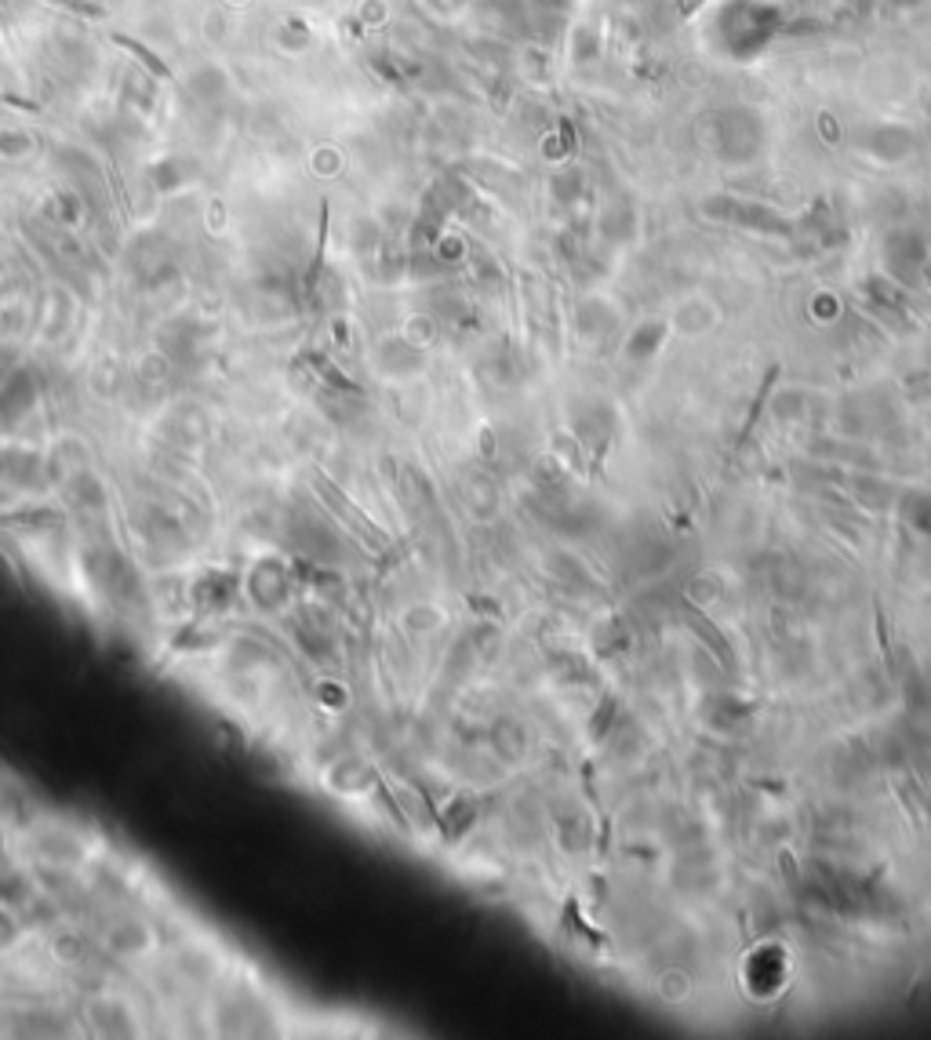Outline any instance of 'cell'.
<instances>
[{"mask_svg":"<svg viewBox=\"0 0 931 1040\" xmlns=\"http://www.w3.org/2000/svg\"><path fill=\"white\" fill-rule=\"evenodd\" d=\"M786 29L779 0H717L706 18V45L728 62L761 59Z\"/></svg>","mask_w":931,"mask_h":1040,"instance_id":"obj_1","label":"cell"},{"mask_svg":"<svg viewBox=\"0 0 931 1040\" xmlns=\"http://www.w3.org/2000/svg\"><path fill=\"white\" fill-rule=\"evenodd\" d=\"M855 150H863L866 157L881 161V164H898L917 153V135L906 124H870L855 135Z\"/></svg>","mask_w":931,"mask_h":1040,"instance_id":"obj_4","label":"cell"},{"mask_svg":"<svg viewBox=\"0 0 931 1040\" xmlns=\"http://www.w3.org/2000/svg\"><path fill=\"white\" fill-rule=\"evenodd\" d=\"M710 218H720V223L742 226V230H761V233H790V218L779 215L768 204L747 201V196H731V193H717L713 201H706L702 207Z\"/></svg>","mask_w":931,"mask_h":1040,"instance_id":"obj_3","label":"cell"},{"mask_svg":"<svg viewBox=\"0 0 931 1040\" xmlns=\"http://www.w3.org/2000/svg\"><path fill=\"white\" fill-rule=\"evenodd\" d=\"M881 4H888V8H895V12H909V8H917L920 0H881Z\"/></svg>","mask_w":931,"mask_h":1040,"instance_id":"obj_5","label":"cell"},{"mask_svg":"<svg viewBox=\"0 0 931 1040\" xmlns=\"http://www.w3.org/2000/svg\"><path fill=\"white\" fill-rule=\"evenodd\" d=\"M710 150L724 164H753L768 150V121L753 106H720L706 117Z\"/></svg>","mask_w":931,"mask_h":1040,"instance_id":"obj_2","label":"cell"}]
</instances>
